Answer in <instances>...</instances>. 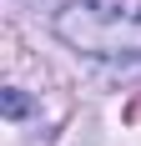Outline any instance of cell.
I'll use <instances>...</instances> for the list:
<instances>
[{
	"label": "cell",
	"mask_w": 141,
	"mask_h": 146,
	"mask_svg": "<svg viewBox=\"0 0 141 146\" xmlns=\"http://www.w3.org/2000/svg\"><path fill=\"white\" fill-rule=\"evenodd\" d=\"M56 35L96 60H141V0H70L56 10Z\"/></svg>",
	"instance_id": "obj_1"
},
{
	"label": "cell",
	"mask_w": 141,
	"mask_h": 146,
	"mask_svg": "<svg viewBox=\"0 0 141 146\" xmlns=\"http://www.w3.org/2000/svg\"><path fill=\"white\" fill-rule=\"evenodd\" d=\"M0 111H5V116H10V121H20V116H25V111H30V101H25V91H5V96H0Z\"/></svg>",
	"instance_id": "obj_2"
}]
</instances>
